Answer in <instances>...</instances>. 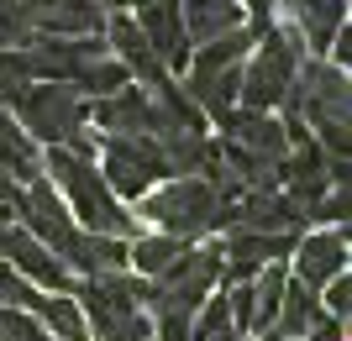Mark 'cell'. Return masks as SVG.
Masks as SVG:
<instances>
[{
  "instance_id": "1",
  "label": "cell",
  "mask_w": 352,
  "mask_h": 341,
  "mask_svg": "<svg viewBox=\"0 0 352 341\" xmlns=\"http://www.w3.org/2000/svg\"><path fill=\"white\" fill-rule=\"evenodd\" d=\"M85 326L95 331V341H147L153 336V315H147V283L121 273H100L85 283L79 294Z\"/></svg>"
},
{
  "instance_id": "2",
  "label": "cell",
  "mask_w": 352,
  "mask_h": 341,
  "mask_svg": "<svg viewBox=\"0 0 352 341\" xmlns=\"http://www.w3.org/2000/svg\"><path fill=\"white\" fill-rule=\"evenodd\" d=\"M47 168H53V184L69 194L79 226L100 231V237H137L132 215H121L116 194L105 189L100 168L89 163V158H79V152H69V148H47Z\"/></svg>"
},
{
  "instance_id": "3",
  "label": "cell",
  "mask_w": 352,
  "mask_h": 341,
  "mask_svg": "<svg viewBox=\"0 0 352 341\" xmlns=\"http://www.w3.org/2000/svg\"><path fill=\"white\" fill-rule=\"evenodd\" d=\"M300 74V32L289 27H263V43L252 58H242V110H279Z\"/></svg>"
},
{
  "instance_id": "4",
  "label": "cell",
  "mask_w": 352,
  "mask_h": 341,
  "mask_svg": "<svg viewBox=\"0 0 352 341\" xmlns=\"http://www.w3.org/2000/svg\"><path fill=\"white\" fill-rule=\"evenodd\" d=\"M142 215L147 221H158L168 237H200L210 226H221V194L210 189L206 178H174V184H163L158 194H142Z\"/></svg>"
},
{
  "instance_id": "5",
  "label": "cell",
  "mask_w": 352,
  "mask_h": 341,
  "mask_svg": "<svg viewBox=\"0 0 352 341\" xmlns=\"http://www.w3.org/2000/svg\"><path fill=\"white\" fill-rule=\"evenodd\" d=\"M16 126L47 148H63L79 126H85V95L74 84H27L16 100Z\"/></svg>"
},
{
  "instance_id": "6",
  "label": "cell",
  "mask_w": 352,
  "mask_h": 341,
  "mask_svg": "<svg viewBox=\"0 0 352 341\" xmlns=\"http://www.w3.org/2000/svg\"><path fill=\"white\" fill-rule=\"evenodd\" d=\"M100 178H105V189H111V194L142 200V194H153L158 178H168V168H163V152H158L153 137H105Z\"/></svg>"
},
{
  "instance_id": "7",
  "label": "cell",
  "mask_w": 352,
  "mask_h": 341,
  "mask_svg": "<svg viewBox=\"0 0 352 341\" xmlns=\"http://www.w3.org/2000/svg\"><path fill=\"white\" fill-rule=\"evenodd\" d=\"M16 215H21V226H27L32 237H37L47 252L63 263V252H69L74 237H79V221L69 215V205H63L58 194L47 189L43 178H32L27 189H21V200H16Z\"/></svg>"
},
{
  "instance_id": "8",
  "label": "cell",
  "mask_w": 352,
  "mask_h": 341,
  "mask_svg": "<svg viewBox=\"0 0 352 341\" xmlns=\"http://www.w3.org/2000/svg\"><path fill=\"white\" fill-rule=\"evenodd\" d=\"M85 116H95V126L111 132V137H158L163 126H168L163 110L153 105V95L137 89V84H121L116 95H100Z\"/></svg>"
},
{
  "instance_id": "9",
  "label": "cell",
  "mask_w": 352,
  "mask_h": 341,
  "mask_svg": "<svg viewBox=\"0 0 352 341\" xmlns=\"http://www.w3.org/2000/svg\"><path fill=\"white\" fill-rule=\"evenodd\" d=\"M132 21L142 27L147 47L158 53V63L168 69V74H174V69H190V53H195V43H190V32H184L179 0H142Z\"/></svg>"
},
{
  "instance_id": "10",
  "label": "cell",
  "mask_w": 352,
  "mask_h": 341,
  "mask_svg": "<svg viewBox=\"0 0 352 341\" xmlns=\"http://www.w3.org/2000/svg\"><path fill=\"white\" fill-rule=\"evenodd\" d=\"M0 263H11L16 273L32 283V289H37V283H43V289H53V294H63V289H69V268L47 252V247L32 237L27 226H16V221L0 231Z\"/></svg>"
},
{
  "instance_id": "11",
  "label": "cell",
  "mask_w": 352,
  "mask_h": 341,
  "mask_svg": "<svg viewBox=\"0 0 352 341\" xmlns=\"http://www.w3.org/2000/svg\"><path fill=\"white\" fill-rule=\"evenodd\" d=\"M27 16L37 37H95L111 21V11L95 0H27Z\"/></svg>"
},
{
  "instance_id": "12",
  "label": "cell",
  "mask_w": 352,
  "mask_h": 341,
  "mask_svg": "<svg viewBox=\"0 0 352 341\" xmlns=\"http://www.w3.org/2000/svg\"><path fill=\"white\" fill-rule=\"evenodd\" d=\"M105 37H111V58L126 69V79L132 84H163L168 79V69L158 63V53L147 47V37H142V27H137L126 11H111V21H105Z\"/></svg>"
},
{
  "instance_id": "13",
  "label": "cell",
  "mask_w": 352,
  "mask_h": 341,
  "mask_svg": "<svg viewBox=\"0 0 352 341\" xmlns=\"http://www.w3.org/2000/svg\"><path fill=\"white\" fill-rule=\"evenodd\" d=\"M337 273H347V226L342 231H316V237H300L294 242V279L321 289L331 283Z\"/></svg>"
},
{
  "instance_id": "14",
  "label": "cell",
  "mask_w": 352,
  "mask_h": 341,
  "mask_svg": "<svg viewBox=\"0 0 352 341\" xmlns=\"http://www.w3.org/2000/svg\"><path fill=\"white\" fill-rule=\"evenodd\" d=\"M63 268L100 279V273H121L126 268V237H100V231H79L74 247L63 252Z\"/></svg>"
},
{
  "instance_id": "15",
  "label": "cell",
  "mask_w": 352,
  "mask_h": 341,
  "mask_svg": "<svg viewBox=\"0 0 352 341\" xmlns=\"http://www.w3.org/2000/svg\"><path fill=\"white\" fill-rule=\"evenodd\" d=\"M321 315V305H316V289L310 283H300L289 273V283H284V294H279V310H274V326L263 331L268 341H300L310 331V320Z\"/></svg>"
},
{
  "instance_id": "16",
  "label": "cell",
  "mask_w": 352,
  "mask_h": 341,
  "mask_svg": "<svg viewBox=\"0 0 352 341\" xmlns=\"http://www.w3.org/2000/svg\"><path fill=\"white\" fill-rule=\"evenodd\" d=\"M179 16H184L190 43H210L221 32L242 27V0H179Z\"/></svg>"
},
{
  "instance_id": "17",
  "label": "cell",
  "mask_w": 352,
  "mask_h": 341,
  "mask_svg": "<svg viewBox=\"0 0 352 341\" xmlns=\"http://www.w3.org/2000/svg\"><path fill=\"white\" fill-rule=\"evenodd\" d=\"M184 252H190V242L168 237V231H163V237H137L132 247H126V268H137V273L153 283V279H163L168 268L184 263Z\"/></svg>"
},
{
  "instance_id": "18",
  "label": "cell",
  "mask_w": 352,
  "mask_h": 341,
  "mask_svg": "<svg viewBox=\"0 0 352 341\" xmlns=\"http://www.w3.org/2000/svg\"><path fill=\"white\" fill-rule=\"evenodd\" d=\"M0 168H6L16 184H32V178H37V168H43L37 142H32V137L21 132L11 116H6V105H0Z\"/></svg>"
},
{
  "instance_id": "19",
  "label": "cell",
  "mask_w": 352,
  "mask_h": 341,
  "mask_svg": "<svg viewBox=\"0 0 352 341\" xmlns=\"http://www.w3.org/2000/svg\"><path fill=\"white\" fill-rule=\"evenodd\" d=\"M294 11V21H300V32H305L316 47H331V37H337V27L347 21V0H284Z\"/></svg>"
},
{
  "instance_id": "20",
  "label": "cell",
  "mask_w": 352,
  "mask_h": 341,
  "mask_svg": "<svg viewBox=\"0 0 352 341\" xmlns=\"http://www.w3.org/2000/svg\"><path fill=\"white\" fill-rule=\"evenodd\" d=\"M37 326H47L53 341H89V326H85V310H79V299L69 294H53V299H37Z\"/></svg>"
},
{
  "instance_id": "21",
  "label": "cell",
  "mask_w": 352,
  "mask_h": 341,
  "mask_svg": "<svg viewBox=\"0 0 352 341\" xmlns=\"http://www.w3.org/2000/svg\"><path fill=\"white\" fill-rule=\"evenodd\" d=\"M190 341H242V331L232 326V310H226V294H210L190 320Z\"/></svg>"
},
{
  "instance_id": "22",
  "label": "cell",
  "mask_w": 352,
  "mask_h": 341,
  "mask_svg": "<svg viewBox=\"0 0 352 341\" xmlns=\"http://www.w3.org/2000/svg\"><path fill=\"white\" fill-rule=\"evenodd\" d=\"M121 84H132V79H126V69H121L111 53H105V58H95L85 74L74 79V89H85V95H116Z\"/></svg>"
},
{
  "instance_id": "23",
  "label": "cell",
  "mask_w": 352,
  "mask_h": 341,
  "mask_svg": "<svg viewBox=\"0 0 352 341\" xmlns=\"http://www.w3.org/2000/svg\"><path fill=\"white\" fill-rule=\"evenodd\" d=\"M37 32H32V16H27V0H6L0 5V53L6 47H27Z\"/></svg>"
},
{
  "instance_id": "24",
  "label": "cell",
  "mask_w": 352,
  "mask_h": 341,
  "mask_svg": "<svg viewBox=\"0 0 352 341\" xmlns=\"http://www.w3.org/2000/svg\"><path fill=\"white\" fill-rule=\"evenodd\" d=\"M0 305H6V310H37V289H32L11 263H0Z\"/></svg>"
},
{
  "instance_id": "25",
  "label": "cell",
  "mask_w": 352,
  "mask_h": 341,
  "mask_svg": "<svg viewBox=\"0 0 352 341\" xmlns=\"http://www.w3.org/2000/svg\"><path fill=\"white\" fill-rule=\"evenodd\" d=\"M0 341H43V326L32 310H6L0 305Z\"/></svg>"
},
{
  "instance_id": "26",
  "label": "cell",
  "mask_w": 352,
  "mask_h": 341,
  "mask_svg": "<svg viewBox=\"0 0 352 341\" xmlns=\"http://www.w3.org/2000/svg\"><path fill=\"white\" fill-rule=\"evenodd\" d=\"M321 289H326V315L347 320V315H352V279H347V273H337V279L321 283Z\"/></svg>"
},
{
  "instance_id": "27",
  "label": "cell",
  "mask_w": 352,
  "mask_h": 341,
  "mask_svg": "<svg viewBox=\"0 0 352 341\" xmlns=\"http://www.w3.org/2000/svg\"><path fill=\"white\" fill-rule=\"evenodd\" d=\"M310 341H347V320H337V315H316V320H310V331H305Z\"/></svg>"
},
{
  "instance_id": "28",
  "label": "cell",
  "mask_w": 352,
  "mask_h": 341,
  "mask_svg": "<svg viewBox=\"0 0 352 341\" xmlns=\"http://www.w3.org/2000/svg\"><path fill=\"white\" fill-rule=\"evenodd\" d=\"M331 58H337V69L347 74V63H352V27H347V21H342L337 37H331Z\"/></svg>"
},
{
  "instance_id": "29",
  "label": "cell",
  "mask_w": 352,
  "mask_h": 341,
  "mask_svg": "<svg viewBox=\"0 0 352 341\" xmlns=\"http://www.w3.org/2000/svg\"><path fill=\"white\" fill-rule=\"evenodd\" d=\"M274 5H279V0H248V11H252V21H258V32L268 27V16H274Z\"/></svg>"
},
{
  "instance_id": "30",
  "label": "cell",
  "mask_w": 352,
  "mask_h": 341,
  "mask_svg": "<svg viewBox=\"0 0 352 341\" xmlns=\"http://www.w3.org/2000/svg\"><path fill=\"white\" fill-rule=\"evenodd\" d=\"M16 200H21V189H16V178L6 174V168H0V205H16Z\"/></svg>"
},
{
  "instance_id": "31",
  "label": "cell",
  "mask_w": 352,
  "mask_h": 341,
  "mask_svg": "<svg viewBox=\"0 0 352 341\" xmlns=\"http://www.w3.org/2000/svg\"><path fill=\"white\" fill-rule=\"evenodd\" d=\"M95 5H105V11H111V5H121V0H95Z\"/></svg>"
},
{
  "instance_id": "32",
  "label": "cell",
  "mask_w": 352,
  "mask_h": 341,
  "mask_svg": "<svg viewBox=\"0 0 352 341\" xmlns=\"http://www.w3.org/2000/svg\"><path fill=\"white\" fill-rule=\"evenodd\" d=\"M43 341H53V336H43Z\"/></svg>"
},
{
  "instance_id": "33",
  "label": "cell",
  "mask_w": 352,
  "mask_h": 341,
  "mask_svg": "<svg viewBox=\"0 0 352 341\" xmlns=\"http://www.w3.org/2000/svg\"><path fill=\"white\" fill-rule=\"evenodd\" d=\"M0 5H6V0H0Z\"/></svg>"
},
{
  "instance_id": "34",
  "label": "cell",
  "mask_w": 352,
  "mask_h": 341,
  "mask_svg": "<svg viewBox=\"0 0 352 341\" xmlns=\"http://www.w3.org/2000/svg\"><path fill=\"white\" fill-rule=\"evenodd\" d=\"M242 341H248V336H242Z\"/></svg>"
}]
</instances>
